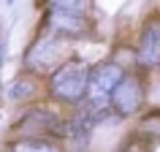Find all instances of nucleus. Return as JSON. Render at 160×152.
Wrapping results in <instances>:
<instances>
[{
	"mask_svg": "<svg viewBox=\"0 0 160 152\" xmlns=\"http://www.w3.org/2000/svg\"><path fill=\"white\" fill-rule=\"evenodd\" d=\"M144 95H147V87H144L141 76L138 73H125V79L119 82V87L111 93L109 106L117 117H130L144 106Z\"/></svg>",
	"mask_w": 160,
	"mask_h": 152,
	"instance_id": "nucleus-3",
	"label": "nucleus"
},
{
	"mask_svg": "<svg viewBox=\"0 0 160 152\" xmlns=\"http://www.w3.org/2000/svg\"><path fill=\"white\" fill-rule=\"evenodd\" d=\"M46 27L49 33L60 35V38H84V35H92V22L87 14H68V11H57L49 8L46 14Z\"/></svg>",
	"mask_w": 160,
	"mask_h": 152,
	"instance_id": "nucleus-5",
	"label": "nucleus"
},
{
	"mask_svg": "<svg viewBox=\"0 0 160 152\" xmlns=\"http://www.w3.org/2000/svg\"><path fill=\"white\" fill-rule=\"evenodd\" d=\"M62 128L65 125H60L57 114L46 109H33L19 119L17 133H22V139H52L54 133H62Z\"/></svg>",
	"mask_w": 160,
	"mask_h": 152,
	"instance_id": "nucleus-6",
	"label": "nucleus"
},
{
	"mask_svg": "<svg viewBox=\"0 0 160 152\" xmlns=\"http://www.w3.org/2000/svg\"><path fill=\"white\" fill-rule=\"evenodd\" d=\"M90 71L84 60H65L57 65L49 76V90L57 101L65 103H79L87 98V87H90Z\"/></svg>",
	"mask_w": 160,
	"mask_h": 152,
	"instance_id": "nucleus-1",
	"label": "nucleus"
},
{
	"mask_svg": "<svg viewBox=\"0 0 160 152\" xmlns=\"http://www.w3.org/2000/svg\"><path fill=\"white\" fill-rule=\"evenodd\" d=\"M35 90H38L35 79H30V76H19V79H14V82L8 84L6 95H8V101H30V98L35 95Z\"/></svg>",
	"mask_w": 160,
	"mask_h": 152,
	"instance_id": "nucleus-9",
	"label": "nucleus"
},
{
	"mask_svg": "<svg viewBox=\"0 0 160 152\" xmlns=\"http://www.w3.org/2000/svg\"><path fill=\"white\" fill-rule=\"evenodd\" d=\"M144 133H152V136H158L160 139V114H152V117L144 119V125H141Z\"/></svg>",
	"mask_w": 160,
	"mask_h": 152,
	"instance_id": "nucleus-11",
	"label": "nucleus"
},
{
	"mask_svg": "<svg viewBox=\"0 0 160 152\" xmlns=\"http://www.w3.org/2000/svg\"><path fill=\"white\" fill-rule=\"evenodd\" d=\"M49 8L68 11V14H82V11L90 8V3H68V0H60V3H49Z\"/></svg>",
	"mask_w": 160,
	"mask_h": 152,
	"instance_id": "nucleus-10",
	"label": "nucleus"
},
{
	"mask_svg": "<svg viewBox=\"0 0 160 152\" xmlns=\"http://www.w3.org/2000/svg\"><path fill=\"white\" fill-rule=\"evenodd\" d=\"M136 63L141 68H149V71H160V17H152L141 27Z\"/></svg>",
	"mask_w": 160,
	"mask_h": 152,
	"instance_id": "nucleus-7",
	"label": "nucleus"
},
{
	"mask_svg": "<svg viewBox=\"0 0 160 152\" xmlns=\"http://www.w3.org/2000/svg\"><path fill=\"white\" fill-rule=\"evenodd\" d=\"M11 152H62V147L54 139H17Z\"/></svg>",
	"mask_w": 160,
	"mask_h": 152,
	"instance_id": "nucleus-8",
	"label": "nucleus"
},
{
	"mask_svg": "<svg viewBox=\"0 0 160 152\" xmlns=\"http://www.w3.org/2000/svg\"><path fill=\"white\" fill-rule=\"evenodd\" d=\"M65 54V38H60L54 33H46V35H38L35 43L27 49V68L33 71H43V68H52L57 65Z\"/></svg>",
	"mask_w": 160,
	"mask_h": 152,
	"instance_id": "nucleus-4",
	"label": "nucleus"
},
{
	"mask_svg": "<svg viewBox=\"0 0 160 152\" xmlns=\"http://www.w3.org/2000/svg\"><path fill=\"white\" fill-rule=\"evenodd\" d=\"M125 79V68L114 63V60H106L101 65H95L90 71V87H87V98L95 106H109L111 93L119 87V82Z\"/></svg>",
	"mask_w": 160,
	"mask_h": 152,
	"instance_id": "nucleus-2",
	"label": "nucleus"
},
{
	"mask_svg": "<svg viewBox=\"0 0 160 152\" xmlns=\"http://www.w3.org/2000/svg\"><path fill=\"white\" fill-rule=\"evenodd\" d=\"M0 152H11V149H0Z\"/></svg>",
	"mask_w": 160,
	"mask_h": 152,
	"instance_id": "nucleus-13",
	"label": "nucleus"
},
{
	"mask_svg": "<svg viewBox=\"0 0 160 152\" xmlns=\"http://www.w3.org/2000/svg\"><path fill=\"white\" fill-rule=\"evenodd\" d=\"M3 54H6V38H3V33H0V63H3Z\"/></svg>",
	"mask_w": 160,
	"mask_h": 152,
	"instance_id": "nucleus-12",
	"label": "nucleus"
}]
</instances>
